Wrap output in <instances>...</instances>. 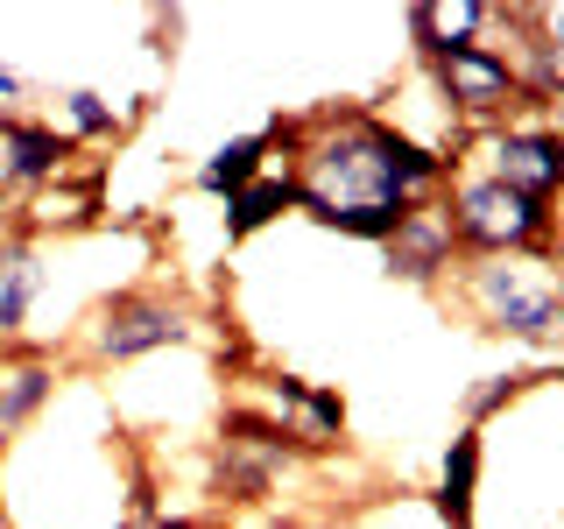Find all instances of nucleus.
Segmentation results:
<instances>
[{
	"instance_id": "nucleus-4",
	"label": "nucleus",
	"mask_w": 564,
	"mask_h": 529,
	"mask_svg": "<svg viewBox=\"0 0 564 529\" xmlns=\"http://www.w3.org/2000/svg\"><path fill=\"white\" fill-rule=\"evenodd\" d=\"M445 219L466 261H508V255H543L557 261V205L522 198L487 170H452L445 184Z\"/></svg>"
},
{
	"instance_id": "nucleus-7",
	"label": "nucleus",
	"mask_w": 564,
	"mask_h": 529,
	"mask_svg": "<svg viewBox=\"0 0 564 529\" xmlns=\"http://www.w3.org/2000/svg\"><path fill=\"white\" fill-rule=\"evenodd\" d=\"M388 276L410 282V290H445V282L458 276V240H452V219H445V198H423L410 219L395 226V240L381 247Z\"/></svg>"
},
{
	"instance_id": "nucleus-15",
	"label": "nucleus",
	"mask_w": 564,
	"mask_h": 529,
	"mask_svg": "<svg viewBox=\"0 0 564 529\" xmlns=\"http://www.w3.org/2000/svg\"><path fill=\"white\" fill-rule=\"evenodd\" d=\"M57 114H64L70 149H78V141H120V134H128V114H120L99 85H64V93H57Z\"/></svg>"
},
{
	"instance_id": "nucleus-13",
	"label": "nucleus",
	"mask_w": 564,
	"mask_h": 529,
	"mask_svg": "<svg viewBox=\"0 0 564 529\" xmlns=\"http://www.w3.org/2000/svg\"><path fill=\"white\" fill-rule=\"evenodd\" d=\"M275 170V141H269V128H254V134H234V141H219V149L205 155L198 170H191V191L198 198H234V191H247L254 176H269Z\"/></svg>"
},
{
	"instance_id": "nucleus-10",
	"label": "nucleus",
	"mask_w": 564,
	"mask_h": 529,
	"mask_svg": "<svg viewBox=\"0 0 564 529\" xmlns=\"http://www.w3.org/2000/svg\"><path fill=\"white\" fill-rule=\"evenodd\" d=\"M50 290V255L43 240L29 234H0V339L8 346H29V325H35V304Z\"/></svg>"
},
{
	"instance_id": "nucleus-16",
	"label": "nucleus",
	"mask_w": 564,
	"mask_h": 529,
	"mask_svg": "<svg viewBox=\"0 0 564 529\" xmlns=\"http://www.w3.org/2000/svg\"><path fill=\"white\" fill-rule=\"evenodd\" d=\"M529 388H543L536 367H508V375H480L466 388V402H458V417H466V431H487L501 410H516V402L529 396Z\"/></svg>"
},
{
	"instance_id": "nucleus-2",
	"label": "nucleus",
	"mask_w": 564,
	"mask_h": 529,
	"mask_svg": "<svg viewBox=\"0 0 564 529\" xmlns=\"http://www.w3.org/2000/svg\"><path fill=\"white\" fill-rule=\"evenodd\" d=\"M445 296L487 339H508V346H529V353L564 346V282H557V261H543V255L458 261Z\"/></svg>"
},
{
	"instance_id": "nucleus-20",
	"label": "nucleus",
	"mask_w": 564,
	"mask_h": 529,
	"mask_svg": "<svg viewBox=\"0 0 564 529\" xmlns=\"http://www.w3.org/2000/svg\"><path fill=\"white\" fill-rule=\"evenodd\" d=\"M557 247H564V198H557Z\"/></svg>"
},
{
	"instance_id": "nucleus-23",
	"label": "nucleus",
	"mask_w": 564,
	"mask_h": 529,
	"mask_svg": "<svg viewBox=\"0 0 564 529\" xmlns=\"http://www.w3.org/2000/svg\"><path fill=\"white\" fill-rule=\"evenodd\" d=\"M8 353H14V346H8V339H0V360H8Z\"/></svg>"
},
{
	"instance_id": "nucleus-1",
	"label": "nucleus",
	"mask_w": 564,
	"mask_h": 529,
	"mask_svg": "<svg viewBox=\"0 0 564 529\" xmlns=\"http://www.w3.org/2000/svg\"><path fill=\"white\" fill-rule=\"evenodd\" d=\"M458 155H437L410 141L388 114L375 106H317V114H296V212L317 219V212L339 205H395L416 212L423 198H445Z\"/></svg>"
},
{
	"instance_id": "nucleus-22",
	"label": "nucleus",
	"mask_w": 564,
	"mask_h": 529,
	"mask_svg": "<svg viewBox=\"0 0 564 529\" xmlns=\"http://www.w3.org/2000/svg\"><path fill=\"white\" fill-rule=\"evenodd\" d=\"M557 282H564V247H557Z\"/></svg>"
},
{
	"instance_id": "nucleus-18",
	"label": "nucleus",
	"mask_w": 564,
	"mask_h": 529,
	"mask_svg": "<svg viewBox=\"0 0 564 529\" xmlns=\"http://www.w3.org/2000/svg\"><path fill=\"white\" fill-rule=\"evenodd\" d=\"M536 29H543V43L564 57V8H536Z\"/></svg>"
},
{
	"instance_id": "nucleus-19",
	"label": "nucleus",
	"mask_w": 564,
	"mask_h": 529,
	"mask_svg": "<svg viewBox=\"0 0 564 529\" xmlns=\"http://www.w3.org/2000/svg\"><path fill=\"white\" fill-rule=\"evenodd\" d=\"M22 93H29V78H22V71H14V64H0V106H14Z\"/></svg>"
},
{
	"instance_id": "nucleus-8",
	"label": "nucleus",
	"mask_w": 564,
	"mask_h": 529,
	"mask_svg": "<svg viewBox=\"0 0 564 529\" xmlns=\"http://www.w3.org/2000/svg\"><path fill=\"white\" fill-rule=\"evenodd\" d=\"M70 134L57 120H35V114H14L8 134H0V191H14V198H35V191L64 184L70 176Z\"/></svg>"
},
{
	"instance_id": "nucleus-11",
	"label": "nucleus",
	"mask_w": 564,
	"mask_h": 529,
	"mask_svg": "<svg viewBox=\"0 0 564 529\" xmlns=\"http://www.w3.org/2000/svg\"><path fill=\"white\" fill-rule=\"evenodd\" d=\"M480 473H487V431H466L458 423L445 458H437V487H431V516L445 529H480L473 508H480Z\"/></svg>"
},
{
	"instance_id": "nucleus-6",
	"label": "nucleus",
	"mask_w": 564,
	"mask_h": 529,
	"mask_svg": "<svg viewBox=\"0 0 564 529\" xmlns=\"http://www.w3.org/2000/svg\"><path fill=\"white\" fill-rule=\"evenodd\" d=\"M480 170L501 176L522 198L557 205L564 198V128L557 120H501L480 134Z\"/></svg>"
},
{
	"instance_id": "nucleus-14",
	"label": "nucleus",
	"mask_w": 564,
	"mask_h": 529,
	"mask_svg": "<svg viewBox=\"0 0 564 529\" xmlns=\"http://www.w3.org/2000/svg\"><path fill=\"white\" fill-rule=\"evenodd\" d=\"M282 212H296V176H290V170H269V176H254L247 191H234V198H226L219 234H226V247H234V240H254L261 226L282 219Z\"/></svg>"
},
{
	"instance_id": "nucleus-9",
	"label": "nucleus",
	"mask_w": 564,
	"mask_h": 529,
	"mask_svg": "<svg viewBox=\"0 0 564 529\" xmlns=\"http://www.w3.org/2000/svg\"><path fill=\"white\" fill-rule=\"evenodd\" d=\"M57 388H64V360L50 346H14L8 360H0V445L8 438H22L35 417L57 402Z\"/></svg>"
},
{
	"instance_id": "nucleus-12",
	"label": "nucleus",
	"mask_w": 564,
	"mask_h": 529,
	"mask_svg": "<svg viewBox=\"0 0 564 529\" xmlns=\"http://www.w3.org/2000/svg\"><path fill=\"white\" fill-rule=\"evenodd\" d=\"M402 29H410V43H416V64H431V57H445V50H458V43H487L494 0H458V8H445V0H416V8L402 14Z\"/></svg>"
},
{
	"instance_id": "nucleus-17",
	"label": "nucleus",
	"mask_w": 564,
	"mask_h": 529,
	"mask_svg": "<svg viewBox=\"0 0 564 529\" xmlns=\"http://www.w3.org/2000/svg\"><path fill=\"white\" fill-rule=\"evenodd\" d=\"M410 219V212H395V205H339V212H317L311 226H325V234H339V240H367V247H388L395 240V226Z\"/></svg>"
},
{
	"instance_id": "nucleus-5",
	"label": "nucleus",
	"mask_w": 564,
	"mask_h": 529,
	"mask_svg": "<svg viewBox=\"0 0 564 529\" xmlns=\"http://www.w3.org/2000/svg\"><path fill=\"white\" fill-rule=\"evenodd\" d=\"M423 78H431V93L445 99V114L458 120V128H501L522 99V78H516V57H508L501 43H458L445 50V57H431V64H416Z\"/></svg>"
},
{
	"instance_id": "nucleus-3",
	"label": "nucleus",
	"mask_w": 564,
	"mask_h": 529,
	"mask_svg": "<svg viewBox=\"0 0 564 529\" xmlns=\"http://www.w3.org/2000/svg\"><path fill=\"white\" fill-rule=\"evenodd\" d=\"M198 339H205V317L184 290H170V282H128V290H113L78 325V360L106 375V367H134L149 353H176V346H198Z\"/></svg>"
},
{
	"instance_id": "nucleus-21",
	"label": "nucleus",
	"mask_w": 564,
	"mask_h": 529,
	"mask_svg": "<svg viewBox=\"0 0 564 529\" xmlns=\"http://www.w3.org/2000/svg\"><path fill=\"white\" fill-rule=\"evenodd\" d=\"M8 120H14V106H0V134H8Z\"/></svg>"
}]
</instances>
